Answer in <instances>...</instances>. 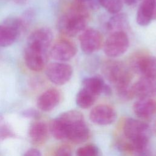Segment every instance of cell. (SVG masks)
I'll return each instance as SVG.
<instances>
[{
    "label": "cell",
    "mask_w": 156,
    "mask_h": 156,
    "mask_svg": "<svg viewBox=\"0 0 156 156\" xmlns=\"http://www.w3.org/2000/svg\"><path fill=\"white\" fill-rule=\"evenodd\" d=\"M49 130L56 139H66L74 143L85 141L90 135V130L83 115L74 110L65 112L54 119Z\"/></svg>",
    "instance_id": "6da1fadb"
},
{
    "label": "cell",
    "mask_w": 156,
    "mask_h": 156,
    "mask_svg": "<svg viewBox=\"0 0 156 156\" xmlns=\"http://www.w3.org/2000/svg\"><path fill=\"white\" fill-rule=\"evenodd\" d=\"M102 72L121 98L124 100L133 98L130 91L132 75L123 62L115 60H107L102 65Z\"/></svg>",
    "instance_id": "7a4b0ae2"
},
{
    "label": "cell",
    "mask_w": 156,
    "mask_h": 156,
    "mask_svg": "<svg viewBox=\"0 0 156 156\" xmlns=\"http://www.w3.org/2000/svg\"><path fill=\"white\" fill-rule=\"evenodd\" d=\"M88 16V10L74 2L58 20L57 29L64 35L75 37L87 28Z\"/></svg>",
    "instance_id": "3957f363"
},
{
    "label": "cell",
    "mask_w": 156,
    "mask_h": 156,
    "mask_svg": "<svg viewBox=\"0 0 156 156\" xmlns=\"http://www.w3.org/2000/svg\"><path fill=\"white\" fill-rule=\"evenodd\" d=\"M48 54L49 51L43 46L27 42L24 51V60L26 66L31 71H41L47 63Z\"/></svg>",
    "instance_id": "277c9868"
},
{
    "label": "cell",
    "mask_w": 156,
    "mask_h": 156,
    "mask_svg": "<svg viewBox=\"0 0 156 156\" xmlns=\"http://www.w3.org/2000/svg\"><path fill=\"white\" fill-rule=\"evenodd\" d=\"M129 47V39L126 32L109 34L102 46L105 54L110 58H116L123 55Z\"/></svg>",
    "instance_id": "5b68a950"
},
{
    "label": "cell",
    "mask_w": 156,
    "mask_h": 156,
    "mask_svg": "<svg viewBox=\"0 0 156 156\" xmlns=\"http://www.w3.org/2000/svg\"><path fill=\"white\" fill-rule=\"evenodd\" d=\"M123 132L130 141H149V126L142 121L127 118L124 123Z\"/></svg>",
    "instance_id": "8992f818"
},
{
    "label": "cell",
    "mask_w": 156,
    "mask_h": 156,
    "mask_svg": "<svg viewBox=\"0 0 156 156\" xmlns=\"http://www.w3.org/2000/svg\"><path fill=\"white\" fill-rule=\"evenodd\" d=\"M73 70L71 66L65 62H55L49 63L46 68V75L52 83L63 85L71 78Z\"/></svg>",
    "instance_id": "52a82bcc"
},
{
    "label": "cell",
    "mask_w": 156,
    "mask_h": 156,
    "mask_svg": "<svg viewBox=\"0 0 156 156\" xmlns=\"http://www.w3.org/2000/svg\"><path fill=\"white\" fill-rule=\"evenodd\" d=\"M80 48L85 54H91L98 51L103 46V36L98 30L86 28L79 37Z\"/></svg>",
    "instance_id": "ba28073f"
},
{
    "label": "cell",
    "mask_w": 156,
    "mask_h": 156,
    "mask_svg": "<svg viewBox=\"0 0 156 156\" xmlns=\"http://www.w3.org/2000/svg\"><path fill=\"white\" fill-rule=\"evenodd\" d=\"M131 68L141 77H156V57L151 55H139L131 62Z\"/></svg>",
    "instance_id": "9c48e42d"
},
{
    "label": "cell",
    "mask_w": 156,
    "mask_h": 156,
    "mask_svg": "<svg viewBox=\"0 0 156 156\" xmlns=\"http://www.w3.org/2000/svg\"><path fill=\"white\" fill-rule=\"evenodd\" d=\"M77 53V48L74 43L61 40L56 42L50 49L49 55L54 60L65 62L73 58Z\"/></svg>",
    "instance_id": "30bf717a"
},
{
    "label": "cell",
    "mask_w": 156,
    "mask_h": 156,
    "mask_svg": "<svg viewBox=\"0 0 156 156\" xmlns=\"http://www.w3.org/2000/svg\"><path fill=\"white\" fill-rule=\"evenodd\" d=\"M132 98H152L156 96V77H140L131 85Z\"/></svg>",
    "instance_id": "8fae6325"
},
{
    "label": "cell",
    "mask_w": 156,
    "mask_h": 156,
    "mask_svg": "<svg viewBox=\"0 0 156 156\" xmlns=\"http://www.w3.org/2000/svg\"><path fill=\"white\" fill-rule=\"evenodd\" d=\"M89 116L90 119L93 123L105 126L110 124L115 121L116 113L111 106L101 104L93 107Z\"/></svg>",
    "instance_id": "7c38bea8"
},
{
    "label": "cell",
    "mask_w": 156,
    "mask_h": 156,
    "mask_svg": "<svg viewBox=\"0 0 156 156\" xmlns=\"http://www.w3.org/2000/svg\"><path fill=\"white\" fill-rule=\"evenodd\" d=\"M82 88L90 91L97 97L101 94L110 95L112 89L106 84L103 78L99 76H94L85 78L82 82Z\"/></svg>",
    "instance_id": "4fadbf2b"
},
{
    "label": "cell",
    "mask_w": 156,
    "mask_h": 156,
    "mask_svg": "<svg viewBox=\"0 0 156 156\" xmlns=\"http://www.w3.org/2000/svg\"><path fill=\"white\" fill-rule=\"evenodd\" d=\"M60 93L55 88H49L42 93L38 98L37 105L43 112H49L53 110L60 101Z\"/></svg>",
    "instance_id": "5bb4252c"
},
{
    "label": "cell",
    "mask_w": 156,
    "mask_h": 156,
    "mask_svg": "<svg viewBox=\"0 0 156 156\" xmlns=\"http://www.w3.org/2000/svg\"><path fill=\"white\" fill-rule=\"evenodd\" d=\"M133 110L140 118H149L156 112V101L152 98H139L133 104Z\"/></svg>",
    "instance_id": "9a60e30c"
},
{
    "label": "cell",
    "mask_w": 156,
    "mask_h": 156,
    "mask_svg": "<svg viewBox=\"0 0 156 156\" xmlns=\"http://www.w3.org/2000/svg\"><path fill=\"white\" fill-rule=\"evenodd\" d=\"M154 0H142L137 9L136 20L138 25L146 26L153 20Z\"/></svg>",
    "instance_id": "2e32d148"
},
{
    "label": "cell",
    "mask_w": 156,
    "mask_h": 156,
    "mask_svg": "<svg viewBox=\"0 0 156 156\" xmlns=\"http://www.w3.org/2000/svg\"><path fill=\"white\" fill-rule=\"evenodd\" d=\"M49 127L41 121L33 122L29 129V136L31 141L35 144H42L47 139Z\"/></svg>",
    "instance_id": "e0dca14e"
},
{
    "label": "cell",
    "mask_w": 156,
    "mask_h": 156,
    "mask_svg": "<svg viewBox=\"0 0 156 156\" xmlns=\"http://www.w3.org/2000/svg\"><path fill=\"white\" fill-rule=\"evenodd\" d=\"M129 27V21L126 13H118L111 17L106 23L109 34L115 32H126Z\"/></svg>",
    "instance_id": "ac0fdd59"
},
{
    "label": "cell",
    "mask_w": 156,
    "mask_h": 156,
    "mask_svg": "<svg viewBox=\"0 0 156 156\" xmlns=\"http://www.w3.org/2000/svg\"><path fill=\"white\" fill-rule=\"evenodd\" d=\"M21 35L16 29L5 22L0 24V47L12 45Z\"/></svg>",
    "instance_id": "d6986e66"
},
{
    "label": "cell",
    "mask_w": 156,
    "mask_h": 156,
    "mask_svg": "<svg viewBox=\"0 0 156 156\" xmlns=\"http://www.w3.org/2000/svg\"><path fill=\"white\" fill-rule=\"evenodd\" d=\"M98 97L82 87L76 97V104L82 108H88L91 107Z\"/></svg>",
    "instance_id": "ffe728a7"
},
{
    "label": "cell",
    "mask_w": 156,
    "mask_h": 156,
    "mask_svg": "<svg viewBox=\"0 0 156 156\" xmlns=\"http://www.w3.org/2000/svg\"><path fill=\"white\" fill-rule=\"evenodd\" d=\"M100 6L112 14L119 13L123 6L122 0H98Z\"/></svg>",
    "instance_id": "44dd1931"
},
{
    "label": "cell",
    "mask_w": 156,
    "mask_h": 156,
    "mask_svg": "<svg viewBox=\"0 0 156 156\" xmlns=\"http://www.w3.org/2000/svg\"><path fill=\"white\" fill-rule=\"evenodd\" d=\"M15 136V133L12 127L10 126L4 118L0 115V143L7 138L14 137Z\"/></svg>",
    "instance_id": "7402d4cb"
},
{
    "label": "cell",
    "mask_w": 156,
    "mask_h": 156,
    "mask_svg": "<svg viewBox=\"0 0 156 156\" xmlns=\"http://www.w3.org/2000/svg\"><path fill=\"white\" fill-rule=\"evenodd\" d=\"M99 149L93 144H88L77 149V156H99Z\"/></svg>",
    "instance_id": "603a6c76"
},
{
    "label": "cell",
    "mask_w": 156,
    "mask_h": 156,
    "mask_svg": "<svg viewBox=\"0 0 156 156\" xmlns=\"http://www.w3.org/2000/svg\"><path fill=\"white\" fill-rule=\"evenodd\" d=\"M74 2L87 10H96L99 7L98 0H74Z\"/></svg>",
    "instance_id": "cb8c5ba5"
},
{
    "label": "cell",
    "mask_w": 156,
    "mask_h": 156,
    "mask_svg": "<svg viewBox=\"0 0 156 156\" xmlns=\"http://www.w3.org/2000/svg\"><path fill=\"white\" fill-rule=\"evenodd\" d=\"M54 156H72V152L68 146H62L55 151Z\"/></svg>",
    "instance_id": "d4e9b609"
},
{
    "label": "cell",
    "mask_w": 156,
    "mask_h": 156,
    "mask_svg": "<svg viewBox=\"0 0 156 156\" xmlns=\"http://www.w3.org/2000/svg\"><path fill=\"white\" fill-rule=\"evenodd\" d=\"M34 17V12L32 9L27 10L23 15L21 19L24 21V24L26 26H27L28 24L33 20Z\"/></svg>",
    "instance_id": "484cf974"
},
{
    "label": "cell",
    "mask_w": 156,
    "mask_h": 156,
    "mask_svg": "<svg viewBox=\"0 0 156 156\" xmlns=\"http://www.w3.org/2000/svg\"><path fill=\"white\" fill-rule=\"evenodd\" d=\"M23 116L30 118H37L40 116V113L35 109L34 108H28L24 110L22 112Z\"/></svg>",
    "instance_id": "4316f807"
},
{
    "label": "cell",
    "mask_w": 156,
    "mask_h": 156,
    "mask_svg": "<svg viewBox=\"0 0 156 156\" xmlns=\"http://www.w3.org/2000/svg\"><path fill=\"white\" fill-rule=\"evenodd\" d=\"M23 156H42L41 153L39 150L35 148H31L27 150Z\"/></svg>",
    "instance_id": "83f0119b"
},
{
    "label": "cell",
    "mask_w": 156,
    "mask_h": 156,
    "mask_svg": "<svg viewBox=\"0 0 156 156\" xmlns=\"http://www.w3.org/2000/svg\"><path fill=\"white\" fill-rule=\"evenodd\" d=\"M142 0H124V2L125 4H126L127 5H133L138 3V1H140Z\"/></svg>",
    "instance_id": "f1b7e54d"
},
{
    "label": "cell",
    "mask_w": 156,
    "mask_h": 156,
    "mask_svg": "<svg viewBox=\"0 0 156 156\" xmlns=\"http://www.w3.org/2000/svg\"><path fill=\"white\" fill-rule=\"evenodd\" d=\"M13 1L16 4L22 5L26 4L27 2V0H13Z\"/></svg>",
    "instance_id": "f546056e"
},
{
    "label": "cell",
    "mask_w": 156,
    "mask_h": 156,
    "mask_svg": "<svg viewBox=\"0 0 156 156\" xmlns=\"http://www.w3.org/2000/svg\"><path fill=\"white\" fill-rule=\"evenodd\" d=\"M153 20H156V0H154V7Z\"/></svg>",
    "instance_id": "4dcf8cb0"
}]
</instances>
